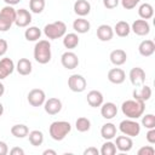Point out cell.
Wrapping results in <instances>:
<instances>
[{
  "label": "cell",
  "instance_id": "1",
  "mask_svg": "<svg viewBox=\"0 0 155 155\" xmlns=\"http://www.w3.org/2000/svg\"><path fill=\"white\" fill-rule=\"evenodd\" d=\"M145 110V103L138 99H127L121 104V111L127 119H139Z\"/></svg>",
  "mask_w": 155,
  "mask_h": 155
},
{
  "label": "cell",
  "instance_id": "2",
  "mask_svg": "<svg viewBox=\"0 0 155 155\" xmlns=\"http://www.w3.org/2000/svg\"><path fill=\"white\" fill-rule=\"evenodd\" d=\"M51 44L48 40H38L34 46V59L39 64H47L51 61Z\"/></svg>",
  "mask_w": 155,
  "mask_h": 155
},
{
  "label": "cell",
  "instance_id": "3",
  "mask_svg": "<svg viewBox=\"0 0 155 155\" xmlns=\"http://www.w3.org/2000/svg\"><path fill=\"white\" fill-rule=\"evenodd\" d=\"M71 131V125L68 121H53L48 127L50 137L53 140H63Z\"/></svg>",
  "mask_w": 155,
  "mask_h": 155
},
{
  "label": "cell",
  "instance_id": "4",
  "mask_svg": "<svg viewBox=\"0 0 155 155\" xmlns=\"http://www.w3.org/2000/svg\"><path fill=\"white\" fill-rule=\"evenodd\" d=\"M44 34L47 39H51V40L63 38L67 34V25L63 21H56V22L48 23L44 27Z\"/></svg>",
  "mask_w": 155,
  "mask_h": 155
},
{
  "label": "cell",
  "instance_id": "5",
  "mask_svg": "<svg viewBox=\"0 0 155 155\" xmlns=\"http://www.w3.org/2000/svg\"><path fill=\"white\" fill-rule=\"evenodd\" d=\"M16 11L13 6L6 5L0 11V31H7L11 29L12 24H15L16 19Z\"/></svg>",
  "mask_w": 155,
  "mask_h": 155
},
{
  "label": "cell",
  "instance_id": "6",
  "mask_svg": "<svg viewBox=\"0 0 155 155\" xmlns=\"http://www.w3.org/2000/svg\"><path fill=\"white\" fill-rule=\"evenodd\" d=\"M119 131L128 137H137L140 133V124L134 119H126L119 124Z\"/></svg>",
  "mask_w": 155,
  "mask_h": 155
},
{
  "label": "cell",
  "instance_id": "7",
  "mask_svg": "<svg viewBox=\"0 0 155 155\" xmlns=\"http://www.w3.org/2000/svg\"><path fill=\"white\" fill-rule=\"evenodd\" d=\"M68 87L70 91L76 92V93L84 92L87 87L86 79L80 74H73L68 78Z\"/></svg>",
  "mask_w": 155,
  "mask_h": 155
},
{
  "label": "cell",
  "instance_id": "8",
  "mask_svg": "<svg viewBox=\"0 0 155 155\" xmlns=\"http://www.w3.org/2000/svg\"><path fill=\"white\" fill-rule=\"evenodd\" d=\"M27 99L31 107H41L46 101V94L41 88H33L29 91Z\"/></svg>",
  "mask_w": 155,
  "mask_h": 155
},
{
  "label": "cell",
  "instance_id": "9",
  "mask_svg": "<svg viewBox=\"0 0 155 155\" xmlns=\"http://www.w3.org/2000/svg\"><path fill=\"white\" fill-rule=\"evenodd\" d=\"M61 63L65 69L73 70V69L78 68V65H79V57L73 51H65L61 56Z\"/></svg>",
  "mask_w": 155,
  "mask_h": 155
},
{
  "label": "cell",
  "instance_id": "10",
  "mask_svg": "<svg viewBox=\"0 0 155 155\" xmlns=\"http://www.w3.org/2000/svg\"><path fill=\"white\" fill-rule=\"evenodd\" d=\"M128 78H130L131 84L134 87H140L145 82V71L140 67H134L130 70Z\"/></svg>",
  "mask_w": 155,
  "mask_h": 155
},
{
  "label": "cell",
  "instance_id": "11",
  "mask_svg": "<svg viewBox=\"0 0 155 155\" xmlns=\"http://www.w3.org/2000/svg\"><path fill=\"white\" fill-rule=\"evenodd\" d=\"M31 23V13L27 8H19L16 11L15 24L18 28H27Z\"/></svg>",
  "mask_w": 155,
  "mask_h": 155
},
{
  "label": "cell",
  "instance_id": "12",
  "mask_svg": "<svg viewBox=\"0 0 155 155\" xmlns=\"http://www.w3.org/2000/svg\"><path fill=\"white\" fill-rule=\"evenodd\" d=\"M131 30L138 36H145L150 33V24L145 19H136L131 25Z\"/></svg>",
  "mask_w": 155,
  "mask_h": 155
},
{
  "label": "cell",
  "instance_id": "13",
  "mask_svg": "<svg viewBox=\"0 0 155 155\" xmlns=\"http://www.w3.org/2000/svg\"><path fill=\"white\" fill-rule=\"evenodd\" d=\"M16 69V65L13 61L8 57H5L0 59V81L6 79L8 75H11Z\"/></svg>",
  "mask_w": 155,
  "mask_h": 155
},
{
  "label": "cell",
  "instance_id": "14",
  "mask_svg": "<svg viewBox=\"0 0 155 155\" xmlns=\"http://www.w3.org/2000/svg\"><path fill=\"white\" fill-rule=\"evenodd\" d=\"M62 101L56 98V97H52V98H48L45 101L44 103V109L45 111L48 114V115H56L58 114L61 110H62Z\"/></svg>",
  "mask_w": 155,
  "mask_h": 155
},
{
  "label": "cell",
  "instance_id": "15",
  "mask_svg": "<svg viewBox=\"0 0 155 155\" xmlns=\"http://www.w3.org/2000/svg\"><path fill=\"white\" fill-rule=\"evenodd\" d=\"M114 143H115L116 150H119L121 153H127L133 148L132 137H128V136H125V134L124 136H117Z\"/></svg>",
  "mask_w": 155,
  "mask_h": 155
},
{
  "label": "cell",
  "instance_id": "16",
  "mask_svg": "<svg viewBox=\"0 0 155 155\" xmlns=\"http://www.w3.org/2000/svg\"><path fill=\"white\" fill-rule=\"evenodd\" d=\"M101 115L105 120H111L117 115V107L113 102H107L101 105Z\"/></svg>",
  "mask_w": 155,
  "mask_h": 155
},
{
  "label": "cell",
  "instance_id": "17",
  "mask_svg": "<svg viewBox=\"0 0 155 155\" xmlns=\"http://www.w3.org/2000/svg\"><path fill=\"white\" fill-rule=\"evenodd\" d=\"M109 58H110V62L115 67H120V65H122V64L126 63V61H127V53L122 48H116V50H113L110 52Z\"/></svg>",
  "mask_w": 155,
  "mask_h": 155
},
{
  "label": "cell",
  "instance_id": "18",
  "mask_svg": "<svg viewBox=\"0 0 155 155\" xmlns=\"http://www.w3.org/2000/svg\"><path fill=\"white\" fill-rule=\"evenodd\" d=\"M86 99H87L88 105L92 107V108H98V107H101V105L103 104V102H104L103 93H102L101 91H98V90H92V91H90V92L87 93Z\"/></svg>",
  "mask_w": 155,
  "mask_h": 155
},
{
  "label": "cell",
  "instance_id": "19",
  "mask_svg": "<svg viewBox=\"0 0 155 155\" xmlns=\"http://www.w3.org/2000/svg\"><path fill=\"white\" fill-rule=\"evenodd\" d=\"M108 80L111 84L120 85L126 80V73L121 68H111L108 71Z\"/></svg>",
  "mask_w": 155,
  "mask_h": 155
},
{
  "label": "cell",
  "instance_id": "20",
  "mask_svg": "<svg viewBox=\"0 0 155 155\" xmlns=\"http://www.w3.org/2000/svg\"><path fill=\"white\" fill-rule=\"evenodd\" d=\"M114 36V29L109 25V24H101L97 28V38L105 42V41H110Z\"/></svg>",
  "mask_w": 155,
  "mask_h": 155
},
{
  "label": "cell",
  "instance_id": "21",
  "mask_svg": "<svg viewBox=\"0 0 155 155\" xmlns=\"http://www.w3.org/2000/svg\"><path fill=\"white\" fill-rule=\"evenodd\" d=\"M138 52L143 57H150L155 52V42L150 39L143 40L138 46Z\"/></svg>",
  "mask_w": 155,
  "mask_h": 155
},
{
  "label": "cell",
  "instance_id": "22",
  "mask_svg": "<svg viewBox=\"0 0 155 155\" xmlns=\"http://www.w3.org/2000/svg\"><path fill=\"white\" fill-rule=\"evenodd\" d=\"M151 93H153V92H151V87H150V86H148V85H142L140 88H136V90L133 91L132 96H133L134 99H138V101H142V102L145 103L147 101L150 99Z\"/></svg>",
  "mask_w": 155,
  "mask_h": 155
},
{
  "label": "cell",
  "instance_id": "23",
  "mask_svg": "<svg viewBox=\"0 0 155 155\" xmlns=\"http://www.w3.org/2000/svg\"><path fill=\"white\" fill-rule=\"evenodd\" d=\"M73 8L79 17H85L91 12V4L87 0H76Z\"/></svg>",
  "mask_w": 155,
  "mask_h": 155
},
{
  "label": "cell",
  "instance_id": "24",
  "mask_svg": "<svg viewBox=\"0 0 155 155\" xmlns=\"http://www.w3.org/2000/svg\"><path fill=\"white\" fill-rule=\"evenodd\" d=\"M73 29L78 33V34H86L90 31L91 29V23L84 18V17H79L73 22Z\"/></svg>",
  "mask_w": 155,
  "mask_h": 155
},
{
  "label": "cell",
  "instance_id": "25",
  "mask_svg": "<svg viewBox=\"0 0 155 155\" xmlns=\"http://www.w3.org/2000/svg\"><path fill=\"white\" fill-rule=\"evenodd\" d=\"M16 70L19 75H29L33 70V64L28 58H19L16 64Z\"/></svg>",
  "mask_w": 155,
  "mask_h": 155
},
{
  "label": "cell",
  "instance_id": "26",
  "mask_svg": "<svg viewBox=\"0 0 155 155\" xmlns=\"http://www.w3.org/2000/svg\"><path fill=\"white\" fill-rule=\"evenodd\" d=\"M116 126L113 122H107L101 127V136L105 140H111L116 137Z\"/></svg>",
  "mask_w": 155,
  "mask_h": 155
},
{
  "label": "cell",
  "instance_id": "27",
  "mask_svg": "<svg viewBox=\"0 0 155 155\" xmlns=\"http://www.w3.org/2000/svg\"><path fill=\"white\" fill-rule=\"evenodd\" d=\"M113 29H114V33L120 38H126L131 33V25L126 21H119Z\"/></svg>",
  "mask_w": 155,
  "mask_h": 155
},
{
  "label": "cell",
  "instance_id": "28",
  "mask_svg": "<svg viewBox=\"0 0 155 155\" xmlns=\"http://www.w3.org/2000/svg\"><path fill=\"white\" fill-rule=\"evenodd\" d=\"M79 36L76 33H68L63 36V46L68 50H74L79 45Z\"/></svg>",
  "mask_w": 155,
  "mask_h": 155
},
{
  "label": "cell",
  "instance_id": "29",
  "mask_svg": "<svg viewBox=\"0 0 155 155\" xmlns=\"http://www.w3.org/2000/svg\"><path fill=\"white\" fill-rule=\"evenodd\" d=\"M138 15L142 19H150L154 16V7L149 2H144L138 7Z\"/></svg>",
  "mask_w": 155,
  "mask_h": 155
},
{
  "label": "cell",
  "instance_id": "30",
  "mask_svg": "<svg viewBox=\"0 0 155 155\" xmlns=\"http://www.w3.org/2000/svg\"><path fill=\"white\" fill-rule=\"evenodd\" d=\"M24 38L27 41H38L41 38V29L35 25L28 27L24 31Z\"/></svg>",
  "mask_w": 155,
  "mask_h": 155
},
{
  "label": "cell",
  "instance_id": "31",
  "mask_svg": "<svg viewBox=\"0 0 155 155\" xmlns=\"http://www.w3.org/2000/svg\"><path fill=\"white\" fill-rule=\"evenodd\" d=\"M29 133V128L24 124H17L11 127V134L16 138H24Z\"/></svg>",
  "mask_w": 155,
  "mask_h": 155
},
{
  "label": "cell",
  "instance_id": "32",
  "mask_svg": "<svg viewBox=\"0 0 155 155\" xmlns=\"http://www.w3.org/2000/svg\"><path fill=\"white\" fill-rule=\"evenodd\" d=\"M28 138H29V143L33 145V147H39L44 143V133L39 130H34V131H30L28 133Z\"/></svg>",
  "mask_w": 155,
  "mask_h": 155
},
{
  "label": "cell",
  "instance_id": "33",
  "mask_svg": "<svg viewBox=\"0 0 155 155\" xmlns=\"http://www.w3.org/2000/svg\"><path fill=\"white\" fill-rule=\"evenodd\" d=\"M75 127L79 132L84 133V132H87L90 131L91 128V121L90 119L85 117V116H81V117H78L76 121H75Z\"/></svg>",
  "mask_w": 155,
  "mask_h": 155
},
{
  "label": "cell",
  "instance_id": "34",
  "mask_svg": "<svg viewBox=\"0 0 155 155\" xmlns=\"http://www.w3.org/2000/svg\"><path fill=\"white\" fill-rule=\"evenodd\" d=\"M46 6V1L45 0H29V8H30V12L33 13H41L44 11Z\"/></svg>",
  "mask_w": 155,
  "mask_h": 155
},
{
  "label": "cell",
  "instance_id": "35",
  "mask_svg": "<svg viewBox=\"0 0 155 155\" xmlns=\"http://www.w3.org/2000/svg\"><path fill=\"white\" fill-rule=\"evenodd\" d=\"M99 154L102 155H115L116 154V147H115V143L111 142V140H107L103 143L101 150H99Z\"/></svg>",
  "mask_w": 155,
  "mask_h": 155
},
{
  "label": "cell",
  "instance_id": "36",
  "mask_svg": "<svg viewBox=\"0 0 155 155\" xmlns=\"http://www.w3.org/2000/svg\"><path fill=\"white\" fill-rule=\"evenodd\" d=\"M142 126L145 127L147 130L155 128V115L154 114H145L142 115Z\"/></svg>",
  "mask_w": 155,
  "mask_h": 155
},
{
  "label": "cell",
  "instance_id": "37",
  "mask_svg": "<svg viewBox=\"0 0 155 155\" xmlns=\"http://www.w3.org/2000/svg\"><path fill=\"white\" fill-rule=\"evenodd\" d=\"M120 2L125 10H132L140 2V0H120Z\"/></svg>",
  "mask_w": 155,
  "mask_h": 155
},
{
  "label": "cell",
  "instance_id": "38",
  "mask_svg": "<svg viewBox=\"0 0 155 155\" xmlns=\"http://www.w3.org/2000/svg\"><path fill=\"white\" fill-rule=\"evenodd\" d=\"M137 154L138 155H154L155 154V149L151 145H144V147L138 149Z\"/></svg>",
  "mask_w": 155,
  "mask_h": 155
},
{
  "label": "cell",
  "instance_id": "39",
  "mask_svg": "<svg viewBox=\"0 0 155 155\" xmlns=\"http://www.w3.org/2000/svg\"><path fill=\"white\" fill-rule=\"evenodd\" d=\"M119 4H120V0H103V5L108 10H113V8L117 7Z\"/></svg>",
  "mask_w": 155,
  "mask_h": 155
},
{
  "label": "cell",
  "instance_id": "40",
  "mask_svg": "<svg viewBox=\"0 0 155 155\" xmlns=\"http://www.w3.org/2000/svg\"><path fill=\"white\" fill-rule=\"evenodd\" d=\"M145 139L148 140L149 144H155V128L148 130V132L145 134Z\"/></svg>",
  "mask_w": 155,
  "mask_h": 155
},
{
  "label": "cell",
  "instance_id": "41",
  "mask_svg": "<svg viewBox=\"0 0 155 155\" xmlns=\"http://www.w3.org/2000/svg\"><path fill=\"white\" fill-rule=\"evenodd\" d=\"M84 155H99V150L96 147H88L84 150Z\"/></svg>",
  "mask_w": 155,
  "mask_h": 155
},
{
  "label": "cell",
  "instance_id": "42",
  "mask_svg": "<svg viewBox=\"0 0 155 155\" xmlns=\"http://www.w3.org/2000/svg\"><path fill=\"white\" fill-rule=\"evenodd\" d=\"M7 47H8L7 41L4 40V39H0V57L4 56V54L7 52Z\"/></svg>",
  "mask_w": 155,
  "mask_h": 155
},
{
  "label": "cell",
  "instance_id": "43",
  "mask_svg": "<svg viewBox=\"0 0 155 155\" xmlns=\"http://www.w3.org/2000/svg\"><path fill=\"white\" fill-rule=\"evenodd\" d=\"M10 154L11 155H24V150L19 147H13L11 150H10Z\"/></svg>",
  "mask_w": 155,
  "mask_h": 155
},
{
  "label": "cell",
  "instance_id": "44",
  "mask_svg": "<svg viewBox=\"0 0 155 155\" xmlns=\"http://www.w3.org/2000/svg\"><path fill=\"white\" fill-rule=\"evenodd\" d=\"M8 153V147L4 140H0V155H6Z\"/></svg>",
  "mask_w": 155,
  "mask_h": 155
},
{
  "label": "cell",
  "instance_id": "45",
  "mask_svg": "<svg viewBox=\"0 0 155 155\" xmlns=\"http://www.w3.org/2000/svg\"><path fill=\"white\" fill-rule=\"evenodd\" d=\"M4 1H5V4H6V5H10V6H15V5L19 4V1H21V0H4Z\"/></svg>",
  "mask_w": 155,
  "mask_h": 155
},
{
  "label": "cell",
  "instance_id": "46",
  "mask_svg": "<svg viewBox=\"0 0 155 155\" xmlns=\"http://www.w3.org/2000/svg\"><path fill=\"white\" fill-rule=\"evenodd\" d=\"M42 155H57L56 150H52V149H46L42 151Z\"/></svg>",
  "mask_w": 155,
  "mask_h": 155
},
{
  "label": "cell",
  "instance_id": "47",
  "mask_svg": "<svg viewBox=\"0 0 155 155\" xmlns=\"http://www.w3.org/2000/svg\"><path fill=\"white\" fill-rule=\"evenodd\" d=\"M4 93H5V86H4V84L0 81V97H2Z\"/></svg>",
  "mask_w": 155,
  "mask_h": 155
},
{
  "label": "cell",
  "instance_id": "48",
  "mask_svg": "<svg viewBox=\"0 0 155 155\" xmlns=\"http://www.w3.org/2000/svg\"><path fill=\"white\" fill-rule=\"evenodd\" d=\"M4 114V105H2V103L0 102V116Z\"/></svg>",
  "mask_w": 155,
  "mask_h": 155
}]
</instances>
